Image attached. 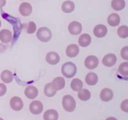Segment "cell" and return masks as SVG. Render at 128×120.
<instances>
[{"label": "cell", "instance_id": "obj_1", "mask_svg": "<svg viewBox=\"0 0 128 120\" xmlns=\"http://www.w3.org/2000/svg\"><path fill=\"white\" fill-rule=\"evenodd\" d=\"M77 72V67L72 62H66L61 67L62 75L67 78H71L75 76Z\"/></svg>", "mask_w": 128, "mask_h": 120}, {"label": "cell", "instance_id": "obj_2", "mask_svg": "<svg viewBox=\"0 0 128 120\" xmlns=\"http://www.w3.org/2000/svg\"><path fill=\"white\" fill-rule=\"evenodd\" d=\"M36 37L41 42H47L51 40L52 38V32L48 28L41 27L37 31Z\"/></svg>", "mask_w": 128, "mask_h": 120}, {"label": "cell", "instance_id": "obj_3", "mask_svg": "<svg viewBox=\"0 0 128 120\" xmlns=\"http://www.w3.org/2000/svg\"><path fill=\"white\" fill-rule=\"evenodd\" d=\"M62 105L64 110L67 112H72L76 109V101L70 95H65L62 98Z\"/></svg>", "mask_w": 128, "mask_h": 120}, {"label": "cell", "instance_id": "obj_4", "mask_svg": "<svg viewBox=\"0 0 128 120\" xmlns=\"http://www.w3.org/2000/svg\"><path fill=\"white\" fill-rule=\"evenodd\" d=\"M98 58L93 55H90L86 57L84 60V65L89 70H93L96 68L99 65Z\"/></svg>", "mask_w": 128, "mask_h": 120}, {"label": "cell", "instance_id": "obj_5", "mask_svg": "<svg viewBox=\"0 0 128 120\" xmlns=\"http://www.w3.org/2000/svg\"><path fill=\"white\" fill-rule=\"evenodd\" d=\"M10 107L15 111H19L23 108L24 103L22 100L18 96H14L10 100Z\"/></svg>", "mask_w": 128, "mask_h": 120}, {"label": "cell", "instance_id": "obj_6", "mask_svg": "<svg viewBox=\"0 0 128 120\" xmlns=\"http://www.w3.org/2000/svg\"><path fill=\"white\" fill-rule=\"evenodd\" d=\"M43 105L40 101H32L30 104V111L33 114H39L43 110Z\"/></svg>", "mask_w": 128, "mask_h": 120}, {"label": "cell", "instance_id": "obj_7", "mask_svg": "<svg viewBox=\"0 0 128 120\" xmlns=\"http://www.w3.org/2000/svg\"><path fill=\"white\" fill-rule=\"evenodd\" d=\"M102 62L106 67H112L117 62V56L113 53H109L105 55Z\"/></svg>", "mask_w": 128, "mask_h": 120}, {"label": "cell", "instance_id": "obj_8", "mask_svg": "<svg viewBox=\"0 0 128 120\" xmlns=\"http://www.w3.org/2000/svg\"><path fill=\"white\" fill-rule=\"evenodd\" d=\"M32 11V7L29 2H23L19 7V12L22 16H29Z\"/></svg>", "mask_w": 128, "mask_h": 120}, {"label": "cell", "instance_id": "obj_9", "mask_svg": "<svg viewBox=\"0 0 128 120\" xmlns=\"http://www.w3.org/2000/svg\"><path fill=\"white\" fill-rule=\"evenodd\" d=\"M82 24L78 21H72L68 26L69 32L72 35L80 34L82 31Z\"/></svg>", "mask_w": 128, "mask_h": 120}, {"label": "cell", "instance_id": "obj_10", "mask_svg": "<svg viewBox=\"0 0 128 120\" xmlns=\"http://www.w3.org/2000/svg\"><path fill=\"white\" fill-rule=\"evenodd\" d=\"M46 62L51 65H56L60 62V56L56 52L50 51L46 56Z\"/></svg>", "mask_w": 128, "mask_h": 120}, {"label": "cell", "instance_id": "obj_11", "mask_svg": "<svg viewBox=\"0 0 128 120\" xmlns=\"http://www.w3.org/2000/svg\"><path fill=\"white\" fill-rule=\"evenodd\" d=\"M113 91L111 89L108 88L102 89L100 92V98L104 102L110 101L113 98Z\"/></svg>", "mask_w": 128, "mask_h": 120}, {"label": "cell", "instance_id": "obj_12", "mask_svg": "<svg viewBox=\"0 0 128 120\" xmlns=\"http://www.w3.org/2000/svg\"><path fill=\"white\" fill-rule=\"evenodd\" d=\"M94 34L96 37L101 38H104L108 33V28L103 24H98L96 26L93 30Z\"/></svg>", "mask_w": 128, "mask_h": 120}, {"label": "cell", "instance_id": "obj_13", "mask_svg": "<svg viewBox=\"0 0 128 120\" xmlns=\"http://www.w3.org/2000/svg\"><path fill=\"white\" fill-rule=\"evenodd\" d=\"M24 94L28 99L33 100L38 95V90L37 88L32 85H30L24 90Z\"/></svg>", "mask_w": 128, "mask_h": 120}, {"label": "cell", "instance_id": "obj_14", "mask_svg": "<svg viewBox=\"0 0 128 120\" xmlns=\"http://www.w3.org/2000/svg\"><path fill=\"white\" fill-rule=\"evenodd\" d=\"M80 52V48L76 44H71L66 48V53L68 57L74 58L78 55Z\"/></svg>", "mask_w": 128, "mask_h": 120}, {"label": "cell", "instance_id": "obj_15", "mask_svg": "<svg viewBox=\"0 0 128 120\" xmlns=\"http://www.w3.org/2000/svg\"><path fill=\"white\" fill-rule=\"evenodd\" d=\"M51 84L56 91H60V90H62L64 88L66 82H65V80L63 78L58 76V77H56L52 80Z\"/></svg>", "mask_w": 128, "mask_h": 120}, {"label": "cell", "instance_id": "obj_16", "mask_svg": "<svg viewBox=\"0 0 128 120\" xmlns=\"http://www.w3.org/2000/svg\"><path fill=\"white\" fill-rule=\"evenodd\" d=\"M12 40V32L7 29L0 31V40L3 43H8Z\"/></svg>", "mask_w": 128, "mask_h": 120}, {"label": "cell", "instance_id": "obj_17", "mask_svg": "<svg viewBox=\"0 0 128 120\" xmlns=\"http://www.w3.org/2000/svg\"><path fill=\"white\" fill-rule=\"evenodd\" d=\"M85 81L90 86H94L98 82V76L95 72H90L86 75Z\"/></svg>", "mask_w": 128, "mask_h": 120}, {"label": "cell", "instance_id": "obj_18", "mask_svg": "<svg viewBox=\"0 0 128 120\" xmlns=\"http://www.w3.org/2000/svg\"><path fill=\"white\" fill-rule=\"evenodd\" d=\"M120 16L116 13H111L108 18V23L112 27H116L120 23Z\"/></svg>", "mask_w": 128, "mask_h": 120}, {"label": "cell", "instance_id": "obj_19", "mask_svg": "<svg viewBox=\"0 0 128 120\" xmlns=\"http://www.w3.org/2000/svg\"><path fill=\"white\" fill-rule=\"evenodd\" d=\"M75 9L74 2L72 1H65L61 6V10L65 13H71Z\"/></svg>", "mask_w": 128, "mask_h": 120}, {"label": "cell", "instance_id": "obj_20", "mask_svg": "<svg viewBox=\"0 0 128 120\" xmlns=\"http://www.w3.org/2000/svg\"><path fill=\"white\" fill-rule=\"evenodd\" d=\"M91 37L89 34L84 33L79 38V44L81 47H87L91 44Z\"/></svg>", "mask_w": 128, "mask_h": 120}, {"label": "cell", "instance_id": "obj_21", "mask_svg": "<svg viewBox=\"0 0 128 120\" xmlns=\"http://www.w3.org/2000/svg\"><path fill=\"white\" fill-rule=\"evenodd\" d=\"M59 118V114L55 110L50 109L45 111L44 114V120H57Z\"/></svg>", "mask_w": 128, "mask_h": 120}, {"label": "cell", "instance_id": "obj_22", "mask_svg": "<svg viewBox=\"0 0 128 120\" xmlns=\"http://www.w3.org/2000/svg\"><path fill=\"white\" fill-rule=\"evenodd\" d=\"M126 6V2L124 0H112L111 7L115 11H121Z\"/></svg>", "mask_w": 128, "mask_h": 120}, {"label": "cell", "instance_id": "obj_23", "mask_svg": "<svg viewBox=\"0 0 128 120\" xmlns=\"http://www.w3.org/2000/svg\"><path fill=\"white\" fill-rule=\"evenodd\" d=\"M1 79L5 83H10L13 80V74L9 70H4L1 74Z\"/></svg>", "mask_w": 128, "mask_h": 120}, {"label": "cell", "instance_id": "obj_24", "mask_svg": "<svg viewBox=\"0 0 128 120\" xmlns=\"http://www.w3.org/2000/svg\"><path fill=\"white\" fill-rule=\"evenodd\" d=\"M91 96V92L87 89H81L78 91V97L82 101H87L90 99Z\"/></svg>", "mask_w": 128, "mask_h": 120}, {"label": "cell", "instance_id": "obj_25", "mask_svg": "<svg viewBox=\"0 0 128 120\" xmlns=\"http://www.w3.org/2000/svg\"><path fill=\"white\" fill-rule=\"evenodd\" d=\"M56 91H57L54 88L51 82H49V83H47L45 85L44 89V94L47 97H53L56 94Z\"/></svg>", "mask_w": 128, "mask_h": 120}, {"label": "cell", "instance_id": "obj_26", "mask_svg": "<svg viewBox=\"0 0 128 120\" xmlns=\"http://www.w3.org/2000/svg\"><path fill=\"white\" fill-rule=\"evenodd\" d=\"M82 86H83V83L82 81L78 78L73 79L71 82V89L74 91L78 92L82 88Z\"/></svg>", "mask_w": 128, "mask_h": 120}, {"label": "cell", "instance_id": "obj_27", "mask_svg": "<svg viewBox=\"0 0 128 120\" xmlns=\"http://www.w3.org/2000/svg\"><path fill=\"white\" fill-rule=\"evenodd\" d=\"M117 33L121 38H127L128 37V27L127 26H121L118 29Z\"/></svg>", "mask_w": 128, "mask_h": 120}, {"label": "cell", "instance_id": "obj_28", "mask_svg": "<svg viewBox=\"0 0 128 120\" xmlns=\"http://www.w3.org/2000/svg\"><path fill=\"white\" fill-rule=\"evenodd\" d=\"M118 72L121 75L127 77L128 75V62H124L120 65L118 68Z\"/></svg>", "mask_w": 128, "mask_h": 120}, {"label": "cell", "instance_id": "obj_29", "mask_svg": "<svg viewBox=\"0 0 128 120\" xmlns=\"http://www.w3.org/2000/svg\"><path fill=\"white\" fill-rule=\"evenodd\" d=\"M36 31V25L33 21H30L28 23L26 27V32L28 34H33Z\"/></svg>", "mask_w": 128, "mask_h": 120}, {"label": "cell", "instance_id": "obj_30", "mask_svg": "<svg viewBox=\"0 0 128 120\" xmlns=\"http://www.w3.org/2000/svg\"><path fill=\"white\" fill-rule=\"evenodd\" d=\"M121 57L125 60H128V46H125L121 50Z\"/></svg>", "mask_w": 128, "mask_h": 120}, {"label": "cell", "instance_id": "obj_31", "mask_svg": "<svg viewBox=\"0 0 128 120\" xmlns=\"http://www.w3.org/2000/svg\"><path fill=\"white\" fill-rule=\"evenodd\" d=\"M121 109L122 111L128 112V100L127 99L122 102L121 104Z\"/></svg>", "mask_w": 128, "mask_h": 120}, {"label": "cell", "instance_id": "obj_32", "mask_svg": "<svg viewBox=\"0 0 128 120\" xmlns=\"http://www.w3.org/2000/svg\"><path fill=\"white\" fill-rule=\"evenodd\" d=\"M7 88L6 86L3 83H0V96H2L6 93Z\"/></svg>", "mask_w": 128, "mask_h": 120}, {"label": "cell", "instance_id": "obj_33", "mask_svg": "<svg viewBox=\"0 0 128 120\" xmlns=\"http://www.w3.org/2000/svg\"><path fill=\"white\" fill-rule=\"evenodd\" d=\"M6 0H0V8H2V7L6 5Z\"/></svg>", "mask_w": 128, "mask_h": 120}, {"label": "cell", "instance_id": "obj_34", "mask_svg": "<svg viewBox=\"0 0 128 120\" xmlns=\"http://www.w3.org/2000/svg\"><path fill=\"white\" fill-rule=\"evenodd\" d=\"M1 20H0V28H1Z\"/></svg>", "mask_w": 128, "mask_h": 120}]
</instances>
